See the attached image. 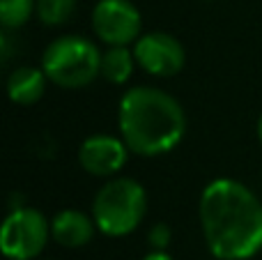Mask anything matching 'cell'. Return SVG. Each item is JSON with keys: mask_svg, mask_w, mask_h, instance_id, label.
<instances>
[{"mask_svg": "<svg viewBox=\"0 0 262 260\" xmlns=\"http://www.w3.org/2000/svg\"><path fill=\"white\" fill-rule=\"evenodd\" d=\"M207 249L219 260H246L262 249V203L244 182L216 178L198 205Z\"/></svg>", "mask_w": 262, "mask_h": 260, "instance_id": "6da1fadb", "label": "cell"}, {"mask_svg": "<svg viewBox=\"0 0 262 260\" xmlns=\"http://www.w3.org/2000/svg\"><path fill=\"white\" fill-rule=\"evenodd\" d=\"M120 136L134 155L159 157L175 150L186 132V115L172 95L149 85L124 92L118 109Z\"/></svg>", "mask_w": 262, "mask_h": 260, "instance_id": "7a4b0ae2", "label": "cell"}, {"mask_svg": "<svg viewBox=\"0 0 262 260\" xmlns=\"http://www.w3.org/2000/svg\"><path fill=\"white\" fill-rule=\"evenodd\" d=\"M147 212V193L131 178H115L97 191L92 219L97 228L111 237L129 235L143 224Z\"/></svg>", "mask_w": 262, "mask_h": 260, "instance_id": "3957f363", "label": "cell"}, {"mask_svg": "<svg viewBox=\"0 0 262 260\" xmlns=\"http://www.w3.org/2000/svg\"><path fill=\"white\" fill-rule=\"evenodd\" d=\"M41 69L60 88H85L101 76V53L85 37L62 35L44 49Z\"/></svg>", "mask_w": 262, "mask_h": 260, "instance_id": "277c9868", "label": "cell"}, {"mask_svg": "<svg viewBox=\"0 0 262 260\" xmlns=\"http://www.w3.org/2000/svg\"><path fill=\"white\" fill-rule=\"evenodd\" d=\"M51 237V221L32 207H16L0 230V249L9 260H32L44 251Z\"/></svg>", "mask_w": 262, "mask_h": 260, "instance_id": "5b68a950", "label": "cell"}, {"mask_svg": "<svg viewBox=\"0 0 262 260\" xmlns=\"http://www.w3.org/2000/svg\"><path fill=\"white\" fill-rule=\"evenodd\" d=\"M143 16L131 0H99L92 9V30L108 46H129L140 37Z\"/></svg>", "mask_w": 262, "mask_h": 260, "instance_id": "8992f818", "label": "cell"}, {"mask_svg": "<svg viewBox=\"0 0 262 260\" xmlns=\"http://www.w3.org/2000/svg\"><path fill=\"white\" fill-rule=\"evenodd\" d=\"M134 55L140 69L152 76H175L184 69L186 51L180 39L168 32H145L134 41Z\"/></svg>", "mask_w": 262, "mask_h": 260, "instance_id": "52a82bcc", "label": "cell"}, {"mask_svg": "<svg viewBox=\"0 0 262 260\" xmlns=\"http://www.w3.org/2000/svg\"><path fill=\"white\" fill-rule=\"evenodd\" d=\"M129 152L131 150L122 141V136L115 138L108 134H95V136H88L78 147V164L90 175L111 178L124 168Z\"/></svg>", "mask_w": 262, "mask_h": 260, "instance_id": "ba28073f", "label": "cell"}, {"mask_svg": "<svg viewBox=\"0 0 262 260\" xmlns=\"http://www.w3.org/2000/svg\"><path fill=\"white\" fill-rule=\"evenodd\" d=\"M95 219L81 210H62L51 221V237L67 249L85 247L95 237Z\"/></svg>", "mask_w": 262, "mask_h": 260, "instance_id": "9c48e42d", "label": "cell"}, {"mask_svg": "<svg viewBox=\"0 0 262 260\" xmlns=\"http://www.w3.org/2000/svg\"><path fill=\"white\" fill-rule=\"evenodd\" d=\"M46 74L44 69L37 67H16L7 78V95L14 104L18 106H30L44 97L46 90Z\"/></svg>", "mask_w": 262, "mask_h": 260, "instance_id": "30bf717a", "label": "cell"}, {"mask_svg": "<svg viewBox=\"0 0 262 260\" xmlns=\"http://www.w3.org/2000/svg\"><path fill=\"white\" fill-rule=\"evenodd\" d=\"M136 55L127 46H111L106 53H101V76L108 83H127L134 74Z\"/></svg>", "mask_w": 262, "mask_h": 260, "instance_id": "8fae6325", "label": "cell"}, {"mask_svg": "<svg viewBox=\"0 0 262 260\" xmlns=\"http://www.w3.org/2000/svg\"><path fill=\"white\" fill-rule=\"evenodd\" d=\"M37 12V0H0V23L5 30H16Z\"/></svg>", "mask_w": 262, "mask_h": 260, "instance_id": "7c38bea8", "label": "cell"}, {"mask_svg": "<svg viewBox=\"0 0 262 260\" xmlns=\"http://www.w3.org/2000/svg\"><path fill=\"white\" fill-rule=\"evenodd\" d=\"M76 9V0H37V16L44 26H62Z\"/></svg>", "mask_w": 262, "mask_h": 260, "instance_id": "4fadbf2b", "label": "cell"}, {"mask_svg": "<svg viewBox=\"0 0 262 260\" xmlns=\"http://www.w3.org/2000/svg\"><path fill=\"white\" fill-rule=\"evenodd\" d=\"M170 237H172L170 226H166V224H154L147 233V240L154 251H166V247L170 244Z\"/></svg>", "mask_w": 262, "mask_h": 260, "instance_id": "5bb4252c", "label": "cell"}, {"mask_svg": "<svg viewBox=\"0 0 262 260\" xmlns=\"http://www.w3.org/2000/svg\"><path fill=\"white\" fill-rule=\"evenodd\" d=\"M143 260H172V258L168 256L166 251H152V253H147Z\"/></svg>", "mask_w": 262, "mask_h": 260, "instance_id": "9a60e30c", "label": "cell"}, {"mask_svg": "<svg viewBox=\"0 0 262 260\" xmlns=\"http://www.w3.org/2000/svg\"><path fill=\"white\" fill-rule=\"evenodd\" d=\"M258 138H260V143H262V115H260V120H258Z\"/></svg>", "mask_w": 262, "mask_h": 260, "instance_id": "2e32d148", "label": "cell"}]
</instances>
